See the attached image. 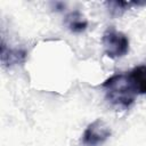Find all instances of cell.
<instances>
[{"mask_svg":"<svg viewBox=\"0 0 146 146\" xmlns=\"http://www.w3.org/2000/svg\"><path fill=\"white\" fill-rule=\"evenodd\" d=\"M105 97L117 110H128L133 103L136 91L131 86L128 73H117L110 76L102 84Z\"/></svg>","mask_w":146,"mask_h":146,"instance_id":"obj_1","label":"cell"},{"mask_svg":"<svg viewBox=\"0 0 146 146\" xmlns=\"http://www.w3.org/2000/svg\"><path fill=\"white\" fill-rule=\"evenodd\" d=\"M104 52L111 59H117L125 56L129 51V39L128 36L116 31L114 27L107 29L102 38Z\"/></svg>","mask_w":146,"mask_h":146,"instance_id":"obj_2","label":"cell"},{"mask_svg":"<svg viewBox=\"0 0 146 146\" xmlns=\"http://www.w3.org/2000/svg\"><path fill=\"white\" fill-rule=\"evenodd\" d=\"M111 133V128L102 119H97L86 128L82 135V143L86 146H97L106 141Z\"/></svg>","mask_w":146,"mask_h":146,"instance_id":"obj_3","label":"cell"},{"mask_svg":"<svg viewBox=\"0 0 146 146\" xmlns=\"http://www.w3.org/2000/svg\"><path fill=\"white\" fill-rule=\"evenodd\" d=\"M26 59V52L22 49H11L7 48L5 42L1 43V63L6 67H10L13 65L22 64Z\"/></svg>","mask_w":146,"mask_h":146,"instance_id":"obj_4","label":"cell"},{"mask_svg":"<svg viewBox=\"0 0 146 146\" xmlns=\"http://www.w3.org/2000/svg\"><path fill=\"white\" fill-rule=\"evenodd\" d=\"M128 78L136 94L146 95V65H139L132 68L128 73Z\"/></svg>","mask_w":146,"mask_h":146,"instance_id":"obj_5","label":"cell"},{"mask_svg":"<svg viewBox=\"0 0 146 146\" xmlns=\"http://www.w3.org/2000/svg\"><path fill=\"white\" fill-rule=\"evenodd\" d=\"M64 23H65L66 27L73 33H81V32L86 31L87 27H88L87 19H84V17L78 10L70 13L65 17V22Z\"/></svg>","mask_w":146,"mask_h":146,"instance_id":"obj_6","label":"cell"},{"mask_svg":"<svg viewBox=\"0 0 146 146\" xmlns=\"http://www.w3.org/2000/svg\"><path fill=\"white\" fill-rule=\"evenodd\" d=\"M108 8V11L113 16H121L127 9H129L132 6L138 5L137 2L131 1H107L105 3Z\"/></svg>","mask_w":146,"mask_h":146,"instance_id":"obj_7","label":"cell"},{"mask_svg":"<svg viewBox=\"0 0 146 146\" xmlns=\"http://www.w3.org/2000/svg\"><path fill=\"white\" fill-rule=\"evenodd\" d=\"M54 6H55L56 10H58V11H60V10H63V9L65 8V5H64V3H62V2H55V3H54Z\"/></svg>","mask_w":146,"mask_h":146,"instance_id":"obj_8","label":"cell"}]
</instances>
